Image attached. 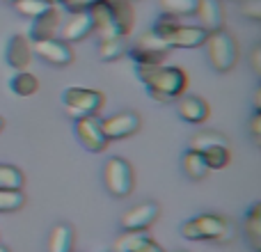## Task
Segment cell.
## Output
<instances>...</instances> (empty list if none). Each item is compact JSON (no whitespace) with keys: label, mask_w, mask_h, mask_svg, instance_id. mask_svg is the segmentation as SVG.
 Returning <instances> with one entry per match:
<instances>
[{"label":"cell","mask_w":261,"mask_h":252,"mask_svg":"<svg viewBox=\"0 0 261 252\" xmlns=\"http://www.w3.org/2000/svg\"><path fill=\"white\" fill-rule=\"evenodd\" d=\"M250 64H252V71L261 78V41L254 44L252 51H250Z\"/></svg>","instance_id":"d6a6232c"},{"label":"cell","mask_w":261,"mask_h":252,"mask_svg":"<svg viewBox=\"0 0 261 252\" xmlns=\"http://www.w3.org/2000/svg\"><path fill=\"white\" fill-rule=\"evenodd\" d=\"M60 28V9L55 5H50L44 14L32 18V26H30V39L32 41H39V39H50L55 37Z\"/></svg>","instance_id":"4fadbf2b"},{"label":"cell","mask_w":261,"mask_h":252,"mask_svg":"<svg viewBox=\"0 0 261 252\" xmlns=\"http://www.w3.org/2000/svg\"><path fill=\"white\" fill-rule=\"evenodd\" d=\"M113 252H115V250H113Z\"/></svg>","instance_id":"7bdbcfd3"},{"label":"cell","mask_w":261,"mask_h":252,"mask_svg":"<svg viewBox=\"0 0 261 252\" xmlns=\"http://www.w3.org/2000/svg\"><path fill=\"white\" fill-rule=\"evenodd\" d=\"M135 76L147 87L149 96L161 104L179 99L188 85V76L179 67H161V64H135Z\"/></svg>","instance_id":"6da1fadb"},{"label":"cell","mask_w":261,"mask_h":252,"mask_svg":"<svg viewBox=\"0 0 261 252\" xmlns=\"http://www.w3.org/2000/svg\"><path fill=\"white\" fill-rule=\"evenodd\" d=\"M23 172L14 165L0 163V190H21L23 188Z\"/></svg>","instance_id":"484cf974"},{"label":"cell","mask_w":261,"mask_h":252,"mask_svg":"<svg viewBox=\"0 0 261 252\" xmlns=\"http://www.w3.org/2000/svg\"><path fill=\"white\" fill-rule=\"evenodd\" d=\"M252 108H254V113H261V83H259L257 90H254V96H252Z\"/></svg>","instance_id":"d590c367"},{"label":"cell","mask_w":261,"mask_h":252,"mask_svg":"<svg viewBox=\"0 0 261 252\" xmlns=\"http://www.w3.org/2000/svg\"><path fill=\"white\" fill-rule=\"evenodd\" d=\"M3 129H5V119L0 117V131H3Z\"/></svg>","instance_id":"74e56055"},{"label":"cell","mask_w":261,"mask_h":252,"mask_svg":"<svg viewBox=\"0 0 261 252\" xmlns=\"http://www.w3.org/2000/svg\"><path fill=\"white\" fill-rule=\"evenodd\" d=\"M106 5H108L110 14H113V21L115 26H117L119 35L126 37L130 32V28H133V3L130 0H103Z\"/></svg>","instance_id":"2e32d148"},{"label":"cell","mask_w":261,"mask_h":252,"mask_svg":"<svg viewBox=\"0 0 261 252\" xmlns=\"http://www.w3.org/2000/svg\"><path fill=\"white\" fill-rule=\"evenodd\" d=\"M138 252H165V250H163L161 245H158V243H153V241L149 239L147 243H144V245H142V248H140Z\"/></svg>","instance_id":"e575fe53"},{"label":"cell","mask_w":261,"mask_h":252,"mask_svg":"<svg viewBox=\"0 0 261 252\" xmlns=\"http://www.w3.org/2000/svg\"><path fill=\"white\" fill-rule=\"evenodd\" d=\"M5 60H7V64L12 69H16V71L28 69V64H30V60H32V46L28 44L25 37L23 35L9 37L7 46H5Z\"/></svg>","instance_id":"8fae6325"},{"label":"cell","mask_w":261,"mask_h":252,"mask_svg":"<svg viewBox=\"0 0 261 252\" xmlns=\"http://www.w3.org/2000/svg\"><path fill=\"white\" fill-rule=\"evenodd\" d=\"M176 252H186V250H176Z\"/></svg>","instance_id":"60d3db41"},{"label":"cell","mask_w":261,"mask_h":252,"mask_svg":"<svg viewBox=\"0 0 261 252\" xmlns=\"http://www.w3.org/2000/svg\"><path fill=\"white\" fill-rule=\"evenodd\" d=\"M92 35V18L87 12L81 14H71L67 23L62 28V41L67 44H76V41H83L85 37Z\"/></svg>","instance_id":"9a60e30c"},{"label":"cell","mask_w":261,"mask_h":252,"mask_svg":"<svg viewBox=\"0 0 261 252\" xmlns=\"http://www.w3.org/2000/svg\"><path fill=\"white\" fill-rule=\"evenodd\" d=\"M179 232L188 241H211V243L225 245L234 241L236 225L229 218L218 216V213H199L195 218H188L179 227Z\"/></svg>","instance_id":"7a4b0ae2"},{"label":"cell","mask_w":261,"mask_h":252,"mask_svg":"<svg viewBox=\"0 0 261 252\" xmlns=\"http://www.w3.org/2000/svg\"><path fill=\"white\" fill-rule=\"evenodd\" d=\"M126 44H124V37L117 39H108V41H99V60L101 62H115L126 53Z\"/></svg>","instance_id":"d4e9b609"},{"label":"cell","mask_w":261,"mask_h":252,"mask_svg":"<svg viewBox=\"0 0 261 252\" xmlns=\"http://www.w3.org/2000/svg\"><path fill=\"white\" fill-rule=\"evenodd\" d=\"M130 3H135V0H130Z\"/></svg>","instance_id":"b9f144b4"},{"label":"cell","mask_w":261,"mask_h":252,"mask_svg":"<svg viewBox=\"0 0 261 252\" xmlns=\"http://www.w3.org/2000/svg\"><path fill=\"white\" fill-rule=\"evenodd\" d=\"M181 172H184V177L188 181H204L208 174V167L204 163L202 154L188 149V152L181 154Z\"/></svg>","instance_id":"e0dca14e"},{"label":"cell","mask_w":261,"mask_h":252,"mask_svg":"<svg viewBox=\"0 0 261 252\" xmlns=\"http://www.w3.org/2000/svg\"><path fill=\"white\" fill-rule=\"evenodd\" d=\"M0 252H9V248H5V245H0Z\"/></svg>","instance_id":"f35d334b"},{"label":"cell","mask_w":261,"mask_h":252,"mask_svg":"<svg viewBox=\"0 0 261 252\" xmlns=\"http://www.w3.org/2000/svg\"><path fill=\"white\" fill-rule=\"evenodd\" d=\"M126 53L135 64H161L165 60L163 53H151V51H142V48H135V46H130Z\"/></svg>","instance_id":"f546056e"},{"label":"cell","mask_w":261,"mask_h":252,"mask_svg":"<svg viewBox=\"0 0 261 252\" xmlns=\"http://www.w3.org/2000/svg\"><path fill=\"white\" fill-rule=\"evenodd\" d=\"M14 7H16V12L21 14V16L35 18V16H39V14H44L50 5H46L44 0H16Z\"/></svg>","instance_id":"f1b7e54d"},{"label":"cell","mask_w":261,"mask_h":252,"mask_svg":"<svg viewBox=\"0 0 261 252\" xmlns=\"http://www.w3.org/2000/svg\"><path fill=\"white\" fill-rule=\"evenodd\" d=\"M204 46H206V60L213 67V71L229 73L231 69L236 67V60H239V46H236V39L227 30L208 32Z\"/></svg>","instance_id":"3957f363"},{"label":"cell","mask_w":261,"mask_h":252,"mask_svg":"<svg viewBox=\"0 0 261 252\" xmlns=\"http://www.w3.org/2000/svg\"><path fill=\"white\" fill-rule=\"evenodd\" d=\"M199 7V0H161V14H170L174 18L193 16Z\"/></svg>","instance_id":"ffe728a7"},{"label":"cell","mask_w":261,"mask_h":252,"mask_svg":"<svg viewBox=\"0 0 261 252\" xmlns=\"http://www.w3.org/2000/svg\"><path fill=\"white\" fill-rule=\"evenodd\" d=\"M216 144H229V142H227V138L222 133H218V131H199V133H195L193 138H190V149L199 152V154L216 147Z\"/></svg>","instance_id":"44dd1931"},{"label":"cell","mask_w":261,"mask_h":252,"mask_svg":"<svg viewBox=\"0 0 261 252\" xmlns=\"http://www.w3.org/2000/svg\"><path fill=\"white\" fill-rule=\"evenodd\" d=\"M9 87H12V92L16 96H32L39 90V81L28 71H18L16 76L9 81Z\"/></svg>","instance_id":"603a6c76"},{"label":"cell","mask_w":261,"mask_h":252,"mask_svg":"<svg viewBox=\"0 0 261 252\" xmlns=\"http://www.w3.org/2000/svg\"><path fill=\"white\" fill-rule=\"evenodd\" d=\"M62 104L64 113L71 119L92 117L103 106V94L96 90H87V87H67L62 94Z\"/></svg>","instance_id":"5b68a950"},{"label":"cell","mask_w":261,"mask_h":252,"mask_svg":"<svg viewBox=\"0 0 261 252\" xmlns=\"http://www.w3.org/2000/svg\"><path fill=\"white\" fill-rule=\"evenodd\" d=\"M161 207L156 202H142L130 207L128 211H124V216L119 218V230L122 232H144L147 227H151L158 220Z\"/></svg>","instance_id":"8992f818"},{"label":"cell","mask_w":261,"mask_h":252,"mask_svg":"<svg viewBox=\"0 0 261 252\" xmlns=\"http://www.w3.org/2000/svg\"><path fill=\"white\" fill-rule=\"evenodd\" d=\"M250 133L261 142V113H254L252 117H250Z\"/></svg>","instance_id":"836d02e7"},{"label":"cell","mask_w":261,"mask_h":252,"mask_svg":"<svg viewBox=\"0 0 261 252\" xmlns=\"http://www.w3.org/2000/svg\"><path fill=\"white\" fill-rule=\"evenodd\" d=\"M195 16L199 18V28H204L206 32L222 30V23H225L220 0H199V7L195 12Z\"/></svg>","instance_id":"5bb4252c"},{"label":"cell","mask_w":261,"mask_h":252,"mask_svg":"<svg viewBox=\"0 0 261 252\" xmlns=\"http://www.w3.org/2000/svg\"><path fill=\"white\" fill-rule=\"evenodd\" d=\"M202 158L208 170H222V167L229 165L231 154H229V149H227V144H216V147L202 152Z\"/></svg>","instance_id":"cb8c5ba5"},{"label":"cell","mask_w":261,"mask_h":252,"mask_svg":"<svg viewBox=\"0 0 261 252\" xmlns=\"http://www.w3.org/2000/svg\"><path fill=\"white\" fill-rule=\"evenodd\" d=\"M241 14L250 21H259L261 23V0H243L241 3Z\"/></svg>","instance_id":"1f68e13d"},{"label":"cell","mask_w":261,"mask_h":252,"mask_svg":"<svg viewBox=\"0 0 261 252\" xmlns=\"http://www.w3.org/2000/svg\"><path fill=\"white\" fill-rule=\"evenodd\" d=\"M101 131H103L108 142L110 140H124L140 131V117L133 110H122V113H115L110 117L101 119Z\"/></svg>","instance_id":"9c48e42d"},{"label":"cell","mask_w":261,"mask_h":252,"mask_svg":"<svg viewBox=\"0 0 261 252\" xmlns=\"http://www.w3.org/2000/svg\"><path fill=\"white\" fill-rule=\"evenodd\" d=\"M206 37H208V32L204 30V28L176 23L170 30V35L163 37V41L170 46V51L172 48H199V46H204Z\"/></svg>","instance_id":"30bf717a"},{"label":"cell","mask_w":261,"mask_h":252,"mask_svg":"<svg viewBox=\"0 0 261 252\" xmlns=\"http://www.w3.org/2000/svg\"><path fill=\"white\" fill-rule=\"evenodd\" d=\"M73 122H76V138L83 144V149H87L92 154H101L108 147V140H106L103 131H101V119L96 115L73 119Z\"/></svg>","instance_id":"ba28073f"},{"label":"cell","mask_w":261,"mask_h":252,"mask_svg":"<svg viewBox=\"0 0 261 252\" xmlns=\"http://www.w3.org/2000/svg\"><path fill=\"white\" fill-rule=\"evenodd\" d=\"M25 204L21 190H0V213H9V211H18Z\"/></svg>","instance_id":"83f0119b"},{"label":"cell","mask_w":261,"mask_h":252,"mask_svg":"<svg viewBox=\"0 0 261 252\" xmlns=\"http://www.w3.org/2000/svg\"><path fill=\"white\" fill-rule=\"evenodd\" d=\"M48 252H71L73 250V230L67 222H58L48 232Z\"/></svg>","instance_id":"ac0fdd59"},{"label":"cell","mask_w":261,"mask_h":252,"mask_svg":"<svg viewBox=\"0 0 261 252\" xmlns=\"http://www.w3.org/2000/svg\"><path fill=\"white\" fill-rule=\"evenodd\" d=\"M44 3H46V5H58L60 0H44Z\"/></svg>","instance_id":"8d00e7d4"},{"label":"cell","mask_w":261,"mask_h":252,"mask_svg":"<svg viewBox=\"0 0 261 252\" xmlns=\"http://www.w3.org/2000/svg\"><path fill=\"white\" fill-rule=\"evenodd\" d=\"M245 239L257 252H261V202H254L245 211Z\"/></svg>","instance_id":"d6986e66"},{"label":"cell","mask_w":261,"mask_h":252,"mask_svg":"<svg viewBox=\"0 0 261 252\" xmlns=\"http://www.w3.org/2000/svg\"><path fill=\"white\" fill-rule=\"evenodd\" d=\"M133 46L135 48H142V51H151V53H163V55L170 53V46H167L158 35H153V32H142Z\"/></svg>","instance_id":"4316f807"},{"label":"cell","mask_w":261,"mask_h":252,"mask_svg":"<svg viewBox=\"0 0 261 252\" xmlns=\"http://www.w3.org/2000/svg\"><path fill=\"white\" fill-rule=\"evenodd\" d=\"M176 115L188 124H202L208 117V106L195 94H181L176 101Z\"/></svg>","instance_id":"7c38bea8"},{"label":"cell","mask_w":261,"mask_h":252,"mask_svg":"<svg viewBox=\"0 0 261 252\" xmlns=\"http://www.w3.org/2000/svg\"><path fill=\"white\" fill-rule=\"evenodd\" d=\"M64 5V9L71 14H81V12H90L94 5L103 3V0H60Z\"/></svg>","instance_id":"4dcf8cb0"},{"label":"cell","mask_w":261,"mask_h":252,"mask_svg":"<svg viewBox=\"0 0 261 252\" xmlns=\"http://www.w3.org/2000/svg\"><path fill=\"white\" fill-rule=\"evenodd\" d=\"M147 241L149 236L144 232H122L115 239V252H138Z\"/></svg>","instance_id":"7402d4cb"},{"label":"cell","mask_w":261,"mask_h":252,"mask_svg":"<svg viewBox=\"0 0 261 252\" xmlns=\"http://www.w3.org/2000/svg\"><path fill=\"white\" fill-rule=\"evenodd\" d=\"M3 3H9V5H14V3H16V0H3Z\"/></svg>","instance_id":"ab89813d"},{"label":"cell","mask_w":261,"mask_h":252,"mask_svg":"<svg viewBox=\"0 0 261 252\" xmlns=\"http://www.w3.org/2000/svg\"><path fill=\"white\" fill-rule=\"evenodd\" d=\"M103 186L108 190L110 197L115 199H122V197H128L130 190H133V167L126 158H119V156H113L106 161L103 165Z\"/></svg>","instance_id":"277c9868"},{"label":"cell","mask_w":261,"mask_h":252,"mask_svg":"<svg viewBox=\"0 0 261 252\" xmlns=\"http://www.w3.org/2000/svg\"><path fill=\"white\" fill-rule=\"evenodd\" d=\"M32 53H37V58L48 62V64H53V67H67V64L73 62L71 46L62 39H55V37L32 41Z\"/></svg>","instance_id":"52a82bcc"}]
</instances>
